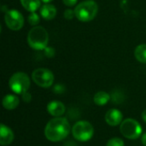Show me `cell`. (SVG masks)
<instances>
[{
    "instance_id": "cell-1",
    "label": "cell",
    "mask_w": 146,
    "mask_h": 146,
    "mask_svg": "<svg viewBox=\"0 0 146 146\" xmlns=\"http://www.w3.org/2000/svg\"><path fill=\"white\" fill-rule=\"evenodd\" d=\"M70 131L68 121L64 117H55L45 126L44 135L51 142H59L66 139Z\"/></svg>"
},
{
    "instance_id": "cell-2",
    "label": "cell",
    "mask_w": 146,
    "mask_h": 146,
    "mask_svg": "<svg viewBox=\"0 0 146 146\" xmlns=\"http://www.w3.org/2000/svg\"><path fill=\"white\" fill-rule=\"evenodd\" d=\"M48 41V33L42 27H34L28 33L27 42L29 45L34 50H44L47 47Z\"/></svg>"
},
{
    "instance_id": "cell-3",
    "label": "cell",
    "mask_w": 146,
    "mask_h": 146,
    "mask_svg": "<svg viewBox=\"0 0 146 146\" xmlns=\"http://www.w3.org/2000/svg\"><path fill=\"white\" fill-rule=\"evenodd\" d=\"M98 4L93 0H86L79 3L75 9L74 13L77 19L80 21L87 22L93 20L98 14Z\"/></svg>"
},
{
    "instance_id": "cell-4",
    "label": "cell",
    "mask_w": 146,
    "mask_h": 146,
    "mask_svg": "<svg viewBox=\"0 0 146 146\" xmlns=\"http://www.w3.org/2000/svg\"><path fill=\"white\" fill-rule=\"evenodd\" d=\"M72 134L76 140L86 142L92 138L94 134V128L90 122L80 121L74 125L72 128Z\"/></svg>"
},
{
    "instance_id": "cell-5",
    "label": "cell",
    "mask_w": 146,
    "mask_h": 146,
    "mask_svg": "<svg viewBox=\"0 0 146 146\" xmlns=\"http://www.w3.org/2000/svg\"><path fill=\"white\" fill-rule=\"evenodd\" d=\"M9 87L16 94H23L30 87V79L28 75L22 72L14 74L9 79Z\"/></svg>"
},
{
    "instance_id": "cell-6",
    "label": "cell",
    "mask_w": 146,
    "mask_h": 146,
    "mask_svg": "<svg viewBox=\"0 0 146 146\" xmlns=\"http://www.w3.org/2000/svg\"><path fill=\"white\" fill-rule=\"evenodd\" d=\"M121 133L128 139H137L142 133V127L139 121L134 119L128 118L121 123Z\"/></svg>"
},
{
    "instance_id": "cell-7",
    "label": "cell",
    "mask_w": 146,
    "mask_h": 146,
    "mask_svg": "<svg viewBox=\"0 0 146 146\" xmlns=\"http://www.w3.org/2000/svg\"><path fill=\"white\" fill-rule=\"evenodd\" d=\"M32 79L36 85L43 88L50 87L54 82V75L47 68L35 69L32 74Z\"/></svg>"
},
{
    "instance_id": "cell-8",
    "label": "cell",
    "mask_w": 146,
    "mask_h": 146,
    "mask_svg": "<svg viewBox=\"0 0 146 146\" xmlns=\"http://www.w3.org/2000/svg\"><path fill=\"white\" fill-rule=\"evenodd\" d=\"M4 21L7 27L13 30L18 31L22 28L24 25V18L22 15L15 9H10L5 13Z\"/></svg>"
},
{
    "instance_id": "cell-9",
    "label": "cell",
    "mask_w": 146,
    "mask_h": 146,
    "mask_svg": "<svg viewBox=\"0 0 146 146\" xmlns=\"http://www.w3.org/2000/svg\"><path fill=\"white\" fill-rule=\"evenodd\" d=\"M122 113L116 109H111L107 111L105 115V121L108 125L111 127H115L123 121Z\"/></svg>"
},
{
    "instance_id": "cell-10",
    "label": "cell",
    "mask_w": 146,
    "mask_h": 146,
    "mask_svg": "<svg viewBox=\"0 0 146 146\" xmlns=\"http://www.w3.org/2000/svg\"><path fill=\"white\" fill-rule=\"evenodd\" d=\"M65 105L59 101H51L47 104L48 113L55 117H60L65 113Z\"/></svg>"
},
{
    "instance_id": "cell-11",
    "label": "cell",
    "mask_w": 146,
    "mask_h": 146,
    "mask_svg": "<svg viewBox=\"0 0 146 146\" xmlns=\"http://www.w3.org/2000/svg\"><path fill=\"white\" fill-rule=\"evenodd\" d=\"M13 131L4 124H1L0 127V144L1 145H9L14 140Z\"/></svg>"
},
{
    "instance_id": "cell-12",
    "label": "cell",
    "mask_w": 146,
    "mask_h": 146,
    "mask_svg": "<svg viewBox=\"0 0 146 146\" xmlns=\"http://www.w3.org/2000/svg\"><path fill=\"white\" fill-rule=\"evenodd\" d=\"M19 103H20L19 98L13 94H8L3 99V106L4 109L8 110H12L17 108Z\"/></svg>"
},
{
    "instance_id": "cell-13",
    "label": "cell",
    "mask_w": 146,
    "mask_h": 146,
    "mask_svg": "<svg viewBox=\"0 0 146 146\" xmlns=\"http://www.w3.org/2000/svg\"><path fill=\"white\" fill-rule=\"evenodd\" d=\"M40 15L46 21L52 20L53 18H55V16L56 15V9L55 8V6L46 3L41 7Z\"/></svg>"
},
{
    "instance_id": "cell-14",
    "label": "cell",
    "mask_w": 146,
    "mask_h": 146,
    "mask_svg": "<svg viewBox=\"0 0 146 146\" xmlns=\"http://www.w3.org/2000/svg\"><path fill=\"white\" fill-rule=\"evenodd\" d=\"M110 99V96L106 92H98L94 95V103L98 106L105 105Z\"/></svg>"
},
{
    "instance_id": "cell-15",
    "label": "cell",
    "mask_w": 146,
    "mask_h": 146,
    "mask_svg": "<svg viewBox=\"0 0 146 146\" xmlns=\"http://www.w3.org/2000/svg\"><path fill=\"white\" fill-rule=\"evenodd\" d=\"M21 5L30 12H35L40 7V0H21Z\"/></svg>"
},
{
    "instance_id": "cell-16",
    "label": "cell",
    "mask_w": 146,
    "mask_h": 146,
    "mask_svg": "<svg viewBox=\"0 0 146 146\" xmlns=\"http://www.w3.org/2000/svg\"><path fill=\"white\" fill-rule=\"evenodd\" d=\"M134 56L139 62L146 63V44H144L137 46L134 50Z\"/></svg>"
},
{
    "instance_id": "cell-17",
    "label": "cell",
    "mask_w": 146,
    "mask_h": 146,
    "mask_svg": "<svg viewBox=\"0 0 146 146\" xmlns=\"http://www.w3.org/2000/svg\"><path fill=\"white\" fill-rule=\"evenodd\" d=\"M106 146H125V144L120 138H112L107 142Z\"/></svg>"
},
{
    "instance_id": "cell-18",
    "label": "cell",
    "mask_w": 146,
    "mask_h": 146,
    "mask_svg": "<svg viewBox=\"0 0 146 146\" xmlns=\"http://www.w3.org/2000/svg\"><path fill=\"white\" fill-rule=\"evenodd\" d=\"M28 22L32 26H36L37 24H38L39 23V16H38V15L36 14L35 12H32L28 15Z\"/></svg>"
},
{
    "instance_id": "cell-19",
    "label": "cell",
    "mask_w": 146,
    "mask_h": 146,
    "mask_svg": "<svg viewBox=\"0 0 146 146\" xmlns=\"http://www.w3.org/2000/svg\"><path fill=\"white\" fill-rule=\"evenodd\" d=\"M122 94L119 92H115L112 94V100L115 104H121L124 99Z\"/></svg>"
},
{
    "instance_id": "cell-20",
    "label": "cell",
    "mask_w": 146,
    "mask_h": 146,
    "mask_svg": "<svg viewBox=\"0 0 146 146\" xmlns=\"http://www.w3.org/2000/svg\"><path fill=\"white\" fill-rule=\"evenodd\" d=\"M75 15V13H74V10L73 11L72 9H66L65 12H64V17L67 19V20H72L74 18V16Z\"/></svg>"
},
{
    "instance_id": "cell-21",
    "label": "cell",
    "mask_w": 146,
    "mask_h": 146,
    "mask_svg": "<svg viewBox=\"0 0 146 146\" xmlns=\"http://www.w3.org/2000/svg\"><path fill=\"white\" fill-rule=\"evenodd\" d=\"M44 55L47 57H52L55 55V50L52 47H46L44 50Z\"/></svg>"
},
{
    "instance_id": "cell-22",
    "label": "cell",
    "mask_w": 146,
    "mask_h": 146,
    "mask_svg": "<svg viewBox=\"0 0 146 146\" xmlns=\"http://www.w3.org/2000/svg\"><path fill=\"white\" fill-rule=\"evenodd\" d=\"M53 91H54V92H56L57 94H61V93L64 92L65 88L62 85H56L55 87L53 88Z\"/></svg>"
},
{
    "instance_id": "cell-23",
    "label": "cell",
    "mask_w": 146,
    "mask_h": 146,
    "mask_svg": "<svg viewBox=\"0 0 146 146\" xmlns=\"http://www.w3.org/2000/svg\"><path fill=\"white\" fill-rule=\"evenodd\" d=\"M21 98H22V100L25 102V103H29L32 99V95L28 92H24L23 94H21Z\"/></svg>"
},
{
    "instance_id": "cell-24",
    "label": "cell",
    "mask_w": 146,
    "mask_h": 146,
    "mask_svg": "<svg viewBox=\"0 0 146 146\" xmlns=\"http://www.w3.org/2000/svg\"><path fill=\"white\" fill-rule=\"evenodd\" d=\"M63 3L67 5V6H69V7H72L74 5H75V3H77L78 0H62Z\"/></svg>"
},
{
    "instance_id": "cell-25",
    "label": "cell",
    "mask_w": 146,
    "mask_h": 146,
    "mask_svg": "<svg viewBox=\"0 0 146 146\" xmlns=\"http://www.w3.org/2000/svg\"><path fill=\"white\" fill-rule=\"evenodd\" d=\"M63 146H78L77 145V144H75L74 142H73V141H68V142H66L65 144H64V145Z\"/></svg>"
},
{
    "instance_id": "cell-26",
    "label": "cell",
    "mask_w": 146,
    "mask_h": 146,
    "mask_svg": "<svg viewBox=\"0 0 146 146\" xmlns=\"http://www.w3.org/2000/svg\"><path fill=\"white\" fill-rule=\"evenodd\" d=\"M141 141H142V144H143L145 146H146V133H145L142 135Z\"/></svg>"
},
{
    "instance_id": "cell-27",
    "label": "cell",
    "mask_w": 146,
    "mask_h": 146,
    "mask_svg": "<svg viewBox=\"0 0 146 146\" xmlns=\"http://www.w3.org/2000/svg\"><path fill=\"white\" fill-rule=\"evenodd\" d=\"M142 119L144 120L145 122H146V110H144L143 113H142Z\"/></svg>"
},
{
    "instance_id": "cell-28",
    "label": "cell",
    "mask_w": 146,
    "mask_h": 146,
    "mask_svg": "<svg viewBox=\"0 0 146 146\" xmlns=\"http://www.w3.org/2000/svg\"><path fill=\"white\" fill-rule=\"evenodd\" d=\"M42 2H44V3H50L52 0H41Z\"/></svg>"
}]
</instances>
